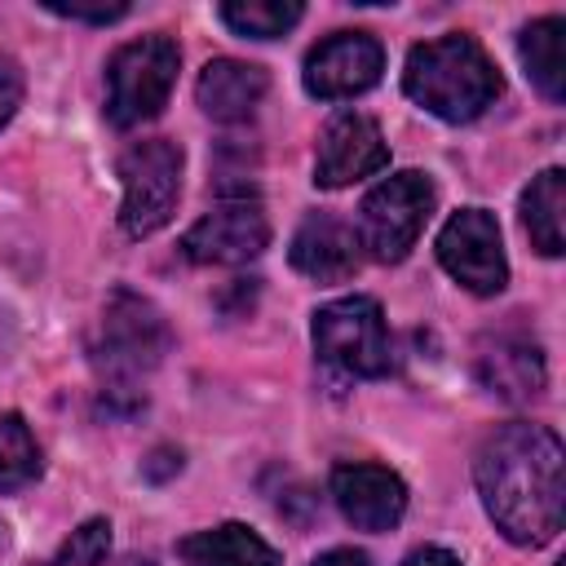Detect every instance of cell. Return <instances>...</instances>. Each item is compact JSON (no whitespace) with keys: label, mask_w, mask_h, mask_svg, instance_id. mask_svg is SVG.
Masks as SVG:
<instances>
[{"label":"cell","mask_w":566,"mask_h":566,"mask_svg":"<svg viewBox=\"0 0 566 566\" xmlns=\"http://www.w3.org/2000/svg\"><path fill=\"white\" fill-rule=\"evenodd\" d=\"M478 495L504 539L539 548L566 517V455L544 424H504L473 455Z\"/></svg>","instance_id":"obj_1"},{"label":"cell","mask_w":566,"mask_h":566,"mask_svg":"<svg viewBox=\"0 0 566 566\" xmlns=\"http://www.w3.org/2000/svg\"><path fill=\"white\" fill-rule=\"evenodd\" d=\"M402 88L429 115H438L447 124H469L500 97L504 80L473 35L451 31V35L424 40L407 53Z\"/></svg>","instance_id":"obj_2"},{"label":"cell","mask_w":566,"mask_h":566,"mask_svg":"<svg viewBox=\"0 0 566 566\" xmlns=\"http://www.w3.org/2000/svg\"><path fill=\"white\" fill-rule=\"evenodd\" d=\"M164 354H168L164 314L128 287L111 292V301L102 310V332H97V345H93L106 398L111 402L128 398V407H137L142 402V380L159 367Z\"/></svg>","instance_id":"obj_3"},{"label":"cell","mask_w":566,"mask_h":566,"mask_svg":"<svg viewBox=\"0 0 566 566\" xmlns=\"http://www.w3.org/2000/svg\"><path fill=\"white\" fill-rule=\"evenodd\" d=\"M181 49L168 35H142L111 53L106 62V115L115 128H137L168 106L177 84Z\"/></svg>","instance_id":"obj_4"},{"label":"cell","mask_w":566,"mask_h":566,"mask_svg":"<svg viewBox=\"0 0 566 566\" xmlns=\"http://www.w3.org/2000/svg\"><path fill=\"white\" fill-rule=\"evenodd\" d=\"M314 349L327 367L345 371V376H363L376 380L394 367V349H389V332H385V314L371 296H340L314 310Z\"/></svg>","instance_id":"obj_5"},{"label":"cell","mask_w":566,"mask_h":566,"mask_svg":"<svg viewBox=\"0 0 566 566\" xmlns=\"http://www.w3.org/2000/svg\"><path fill=\"white\" fill-rule=\"evenodd\" d=\"M119 181H124V208H119L124 234H133V239L155 234L177 212L181 146H172L168 137H150V142L128 146L119 155Z\"/></svg>","instance_id":"obj_6"},{"label":"cell","mask_w":566,"mask_h":566,"mask_svg":"<svg viewBox=\"0 0 566 566\" xmlns=\"http://www.w3.org/2000/svg\"><path fill=\"white\" fill-rule=\"evenodd\" d=\"M429 212H433V181L424 172H394L363 199L354 234L376 261H402L416 248Z\"/></svg>","instance_id":"obj_7"},{"label":"cell","mask_w":566,"mask_h":566,"mask_svg":"<svg viewBox=\"0 0 566 566\" xmlns=\"http://www.w3.org/2000/svg\"><path fill=\"white\" fill-rule=\"evenodd\" d=\"M438 261L442 270L478 292V296H495L509 283V261H504V243H500V226L486 208H460L442 234H438Z\"/></svg>","instance_id":"obj_8"},{"label":"cell","mask_w":566,"mask_h":566,"mask_svg":"<svg viewBox=\"0 0 566 566\" xmlns=\"http://www.w3.org/2000/svg\"><path fill=\"white\" fill-rule=\"evenodd\" d=\"M270 243V221L261 212L256 199H221L208 217H199L186 239H181V252L195 261V265H239V261H252L261 256Z\"/></svg>","instance_id":"obj_9"},{"label":"cell","mask_w":566,"mask_h":566,"mask_svg":"<svg viewBox=\"0 0 566 566\" xmlns=\"http://www.w3.org/2000/svg\"><path fill=\"white\" fill-rule=\"evenodd\" d=\"M385 71V49L376 35L367 31H336L327 40H318L305 57V93L336 102V97H354L367 93Z\"/></svg>","instance_id":"obj_10"},{"label":"cell","mask_w":566,"mask_h":566,"mask_svg":"<svg viewBox=\"0 0 566 566\" xmlns=\"http://www.w3.org/2000/svg\"><path fill=\"white\" fill-rule=\"evenodd\" d=\"M389 164V146L376 128V119L358 115V111H340L327 119L323 137H318V159H314V181L336 190L349 181H363L371 172H380Z\"/></svg>","instance_id":"obj_11"},{"label":"cell","mask_w":566,"mask_h":566,"mask_svg":"<svg viewBox=\"0 0 566 566\" xmlns=\"http://www.w3.org/2000/svg\"><path fill=\"white\" fill-rule=\"evenodd\" d=\"M332 500L358 531H389L407 513V486L385 464H340L332 473Z\"/></svg>","instance_id":"obj_12"},{"label":"cell","mask_w":566,"mask_h":566,"mask_svg":"<svg viewBox=\"0 0 566 566\" xmlns=\"http://www.w3.org/2000/svg\"><path fill=\"white\" fill-rule=\"evenodd\" d=\"M287 261L296 274H305L314 283H345L363 265V243L349 221H340L332 212H310L292 234Z\"/></svg>","instance_id":"obj_13"},{"label":"cell","mask_w":566,"mask_h":566,"mask_svg":"<svg viewBox=\"0 0 566 566\" xmlns=\"http://www.w3.org/2000/svg\"><path fill=\"white\" fill-rule=\"evenodd\" d=\"M473 371L491 394H500L509 402H526V398H535L544 389L539 345L531 336H517V332H495V336L478 340Z\"/></svg>","instance_id":"obj_14"},{"label":"cell","mask_w":566,"mask_h":566,"mask_svg":"<svg viewBox=\"0 0 566 566\" xmlns=\"http://www.w3.org/2000/svg\"><path fill=\"white\" fill-rule=\"evenodd\" d=\"M270 88V75L252 62H239V57H212L203 71H199V84H195V97L199 106L221 119V124H239L248 119L261 97Z\"/></svg>","instance_id":"obj_15"},{"label":"cell","mask_w":566,"mask_h":566,"mask_svg":"<svg viewBox=\"0 0 566 566\" xmlns=\"http://www.w3.org/2000/svg\"><path fill=\"white\" fill-rule=\"evenodd\" d=\"M181 566H283V557L243 522L195 531L177 544Z\"/></svg>","instance_id":"obj_16"},{"label":"cell","mask_w":566,"mask_h":566,"mask_svg":"<svg viewBox=\"0 0 566 566\" xmlns=\"http://www.w3.org/2000/svg\"><path fill=\"white\" fill-rule=\"evenodd\" d=\"M522 226L535 252L562 256L566 248V172L562 168H544L522 190Z\"/></svg>","instance_id":"obj_17"},{"label":"cell","mask_w":566,"mask_h":566,"mask_svg":"<svg viewBox=\"0 0 566 566\" xmlns=\"http://www.w3.org/2000/svg\"><path fill=\"white\" fill-rule=\"evenodd\" d=\"M517 57L526 66V80L548 102L566 97V18H539V22L522 27Z\"/></svg>","instance_id":"obj_18"},{"label":"cell","mask_w":566,"mask_h":566,"mask_svg":"<svg viewBox=\"0 0 566 566\" xmlns=\"http://www.w3.org/2000/svg\"><path fill=\"white\" fill-rule=\"evenodd\" d=\"M217 13H221V22H226L234 35L274 40V35H283V31H292L305 9H301L296 0H234V4H221Z\"/></svg>","instance_id":"obj_19"},{"label":"cell","mask_w":566,"mask_h":566,"mask_svg":"<svg viewBox=\"0 0 566 566\" xmlns=\"http://www.w3.org/2000/svg\"><path fill=\"white\" fill-rule=\"evenodd\" d=\"M40 478V447L22 416H0V491H18Z\"/></svg>","instance_id":"obj_20"},{"label":"cell","mask_w":566,"mask_h":566,"mask_svg":"<svg viewBox=\"0 0 566 566\" xmlns=\"http://www.w3.org/2000/svg\"><path fill=\"white\" fill-rule=\"evenodd\" d=\"M111 553V522L106 517H88L80 531H71V539L53 553L49 566H102Z\"/></svg>","instance_id":"obj_21"},{"label":"cell","mask_w":566,"mask_h":566,"mask_svg":"<svg viewBox=\"0 0 566 566\" xmlns=\"http://www.w3.org/2000/svg\"><path fill=\"white\" fill-rule=\"evenodd\" d=\"M44 9L57 13V18H71V22H93V27L119 22L128 13V4H62V0H49Z\"/></svg>","instance_id":"obj_22"},{"label":"cell","mask_w":566,"mask_h":566,"mask_svg":"<svg viewBox=\"0 0 566 566\" xmlns=\"http://www.w3.org/2000/svg\"><path fill=\"white\" fill-rule=\"evenodd\" d=\"M18 102H22V71H18V62H13V57H4V53H0V128L13 119Z\"/></svg>","instance_id":"obj_23"},{"label":"cell","mask_w":566,"mask_h":566,"mask_svg":"<svg viewBox=\"0 0 566 566\" xmlns=\"http://www.w3.org/2000/svg\"><path fill=\"white\" fill-rule=\"evenodd\" d=\"M177 469H181V451H172V447H159V451H150V460H142V478H150V482H164Z\"/></svg>","instance_id":"obj_24"},{"label":"cell","mask_w":566,"mask_h":566,"mask_svg":"<svg viewBox=\"0 0 566 566\" xmlns=\"http://www.w3.org/2000/svg\"><path fill=\"white\" fill-rule=\"evenodd\" d=\"M402 566H460V557L447 553V548H438V544H424V548H416Z\"/></svg>","instance_id":"obj_25"},{"label":"cell","mask_w":566,"mask_h":566,"mask_svg":"<svg viewBox=\"0 0 566 566\" xmlns=\"http://www.w3.org/2000/svg\"><path fill=\"white\" fill-rule=\"evenodd\" d=\"M314 566H371L363 553H354V548H332V553H323Z\"/></svg>","instance_id":"obj_26"}]
</instances>
